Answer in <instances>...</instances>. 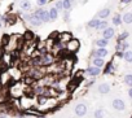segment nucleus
I'll use <instances>...</instances> for the list:
<instances>
[{
    "label": "nucleus",
    "mask_w": 132,
    "mask_h": 118,
    "mask_svg": "<svg viewBox=\"0 0 132 118\" xmlns=\"http://www.w3.org/2000/svg\"><path fill=\"white\" fill-rule=\"evenodd\" d=\"M101 35H102L101 38L110 40V39H113V38L115 36V30H114V27H111V26H108L105 30H102V31H101Z\"/></svg>",
    "instance_id": "nucleus-7"
},
{
    "label": "nucleus",
    "mask_w": 132,
    "mask_h": 118,
    "mask_svg": "<svg viewBox=\"0 0 132 118\" xmlns=\"http://www.w3.org/2000/svg\"><path fill=\"white\" fill-rule=\"evenodd\" d=\"M115 49H117V51H122V52H124V51L129 49V43H127V40H124V42H117Z\"/></svg>",
    "instance_id": "nucleus-13"
},
{
    "label": "nucleus",
    "mask_w": 132,
    "mask_h": 118,
    "mask_svg": "<svg viewBox=\"0 0 132 118\" xmlns=\"http://www.w3.org/2000/svg\"><path fill=\"white\" fill-rule=\"evenodd\" d=\"M58 12H62L63 11V8H62V0H57V2L54 3V5H53Z\"/></svg>",
    "instance_id": "nucleus-28"
},
{
    "label": "nucleus",
    "mask_w": 132,
    "mask_h": 118,
    "mask_svg": "<svg viewBox=\"0 0 132 118\" xmlns=\"http://www.w3.org/2000/svg\"><path fill=\"white\" fill-rule=\"evenodd\" d=\"M0 118H7V114H4V113H2V114H0Z\"/></svg>",
    "instance_id": "nucleus-34"
},
{
    "label": "nucleus",
    "mask_w": 132,
    "mask_h": 118,
    "mask_svg": "<svg viewBox=\"0 0 132 118\" xmlns=\"http://www.w3.org/2000/svg\"><path fill=\"white\" fill-rule=\"evenodd\" d=\"M111 23H113L114 26H120V25L123 23L122 14H119V13H115V14L111 17Z\"/></svg>",
    "instance_id": "nucleus-15"
},
{
    "label": "nucleus",
    "mask_w": 132,
    "mask_h": 118,
    "mask_svg": "<svg viewBox=\"0 0 132 118\" xmlns=\"http://www.w3.org/2000/svg\"><path fill=\"white\" fill-rule=\"evenodd\" d=\"M2 27H3V22L0 21V30H2Z\"/></svg>",
    "instance_id": "nucleus-37"
},
{
    "label": "nucleus",
    "mask_w": 132,
    "mask_h": 118,
    "mask_svg": "<svg viewBox=\"0 0 132 118\" xmlns=\"http://www.w3.org/2000/svg\"><path fill=\"white\" fill-rule=\"evenodd\" d=\"M48 13H49V18H51V21H56V20L58 18V16H60V12H58L54 7H52V8L48 11Z\"/></svg>",
    "instance_id": "nucleus-18"
},
{
    "label": "nucleus",
    "mask_w": 132,
    "mask_h": 118,
    "mask_svg": "<svg viewBox=\"0 0 132 118\" xmlns=\"http://www.w3.org/2000/svg\"><path fill=\"white\" fill-rule=\"evenodd\" d=\"M88 77H91V78H96V77H98L100 74H101V69L100 68H96V66H93V65H91V66H88L87 69H86V72H84Z\"/></svg>",
    "instance_id": "nucleus-6"
},
{
    "label": "nucleus",
    "mask_w": 132,
    "mask_h": 118,
    "mask_svg": "<svg viewBox=\"0 0 132 118\" xmlns=\"http://www.w3.org/2000/svg\"><path fill=\"white\" fill-rule=\"evenodd\" d=\"M123 53H124V52H122V51H117L115 56H117L118 58H123Z\"/></svg>",
    "instance_id": "nucleus-31"
},
{
    "label": "nucleus",
    "mask_w": 132,
    "mask_h": 118,
    "mask_svg": "<svg viewBox=\"0 0 132 118\" xmlns=\"http://www.w3.org/2000/svg\"><path fill=\"white\" fill-rule=\"evenodd\" d=\"M122 20H123V23L132 25V12H126L124 14H122Z\"/></svg>",
    "instance_id": "nucleus-17"
},
{
    "label": "nucleus",
    "mask_w": 132,
    "mask_h": 118,
    "mask_svg": "<svg viewBox=\"0 0 132 118\" xmlns=\"http://www.w3.org/2000/svg\"><path fill=\"white\" fill-rule=\"evenodd\" d=\"M123 82H124V84L126 86H128V87H132V74H126L124 77H123Z\"/></svg>",
    "instance_id": "nucleus-25"
},
{
    "label": "nucleus",
    "mask_w": 132,
    "mask_h": 118,
    "mask_svg": "<svg viewBox=\"0 0 132 118\" xmlns=\"http://www.w3.org/2000/svg\"><path fill=\"white\" fill-rule=\"evenodd\" d=\"M123 60H124L126 62H128V64H132V51H131V49L124 51V53H123Z\"/></svg>",
    "instance_id": "nucleus-21"
},
{
    "label": "nucleus",
    "mask_w": 132,
    "mask_h": 118,
    "mask_svg": "<svg viewBox=\"0 0 132 118\" xmlns=\"http://www.w3.org/2000/svg\"><path fill=\"white\" fill-rule=\"evenodd\" d=\"M105 60H104V58H92V65L93 66H96V68H100V69H102L104 66H105Z\"/></svg>",
    "instance_id": "nucleus-16"
},
{
    "label": "nucleus",
    "mask_w": 132,
    "mask_h": 118,
    "mask_svg": "<svg viewBox=\"0 0 132 118\" xmlns=\"http://www.w3.org/2000/svg\"><path fill=\"white\" fill-rule=\"evenodd\" d=\"M108 26H109V21H108V20H100V22H98L96 30H97V31H102V30H105Z\"/></svg>",
    "instance_id": "nucleus-23"
},
{
    "label": "nucleus",
    "mask_w": 132,
    "mask_h": 118,
    "mask_svg": "<svg viewBox=\"0 0 132 118\" xmlns=\"http://www.w3.org/2000/svg\"><path fill=\"white\" fill-rule=\"evenodd\" d=\"M111 106L115 109V110H118V112H123V110H126V108H127V105H126V103H124V100H122V99H114L113 101H111Z\"/></svg>",
    "instance_id": "nucleus-4"
},
{
    "label": "nucleus",
    "mask_w": 132,
    "mask_h": 118,
    "mask_svg": "<svg viewBox=\"0 0 132 118\" xmlns=\"http://www.w3.org/2000/svg\"><path fill=\"white\" fill-rule=\"evenodd\" d=\"M95 45L97 48H106L109 45V40L108 39H104V38H100V39H96L95 40Z\"/></svg>",
    "instance_id": "nucleus-14"
},
{
    "label": "nucleus",
    "mask_w": 132,
    "mask_h": 118,
    "mask_svg": "<svg viewBox=\"0 0 132 118\" xmlns=\"http://www.w3.org/2000/svg\"><path fill=\"white\" fill-rule=\"evenodd\" d=\"M79 48H80V43H79V40L75 39V38L70 39L68 43H66V47H65V49L68 51V52H70V53H75V52H78Z\"/></svg>",
    "instance_id": "nucleus-2"
},
{
    "label": "nucleus",
    "mask_w": 132,
    "mask_h": 118,
    "mask_svg": "<svg viewBox=\"0 0 132 118\" xmlns=\"http://www.w3.org/2000/svg\"><path fill=\"white\" fill-rule=\"evenodd\" d=\"M127 93H128V97L132 100V87H128V91H127Z\"/></svg>",
    "instance_id": "nucleus-32"
},
{
    "label": "nucleus",
    "mask_w": 132,
    "mask_h": 118,
    "mask_svg": "<svg viewBox=\"0 0 132 118\" xmlns=\"http://www.w3.org/2000/svg\"><path fill=\"white\" fill-rule=\"evenodd\" d=\"M109 54L108 48H96L92 51V58H105Z\"/></svg>",
    "instance_id": "nucleus-5"
},
{
    "label": "nucleus",
    "mask_w": 132,
    "mask_h": 118,
    "mask_svg": "<svg viewBox=\"0 0 132 118\" xmlns=\"http://www.w3.org/2000/svg\"><path fill=\"white\" fill-rule=\"evenodd\" d=\"M74 112H75V114H77L78 117H84V115L87 114V105L83 104V103H79V104L75 106Z\"/></svg>",
    "instance_id": "nucleus-9"
},
{
    "label": "nucleus",
    "mask_w": 132,
    "mask_h": 118,
    "mask_svg": "<svg viewBox=\"0 0 132 118\" xmlns=\"http://www.w3.org/2000/svg\"><path fill=\"white\" fill-rule=\"evenodd\" d=\"M93 118H105V112L102 109H96L93 112Z\"/></svg>",
    "instance_id": "nucleus-26"
},
{
    "label": "nucleus",
    "mask_w": 132,
    "mask_h": 118,
    "mask_svg": "<svg viewBox=\"0 0 132 118\" xmlns=\"http://www.w3.org/2000/svg\"><path fill=\"white\" fill-rule=\"evenodd\" d=\"M70 39H73V35H71L70 33H68V31L58 34V42H61V43H65V44H66Z\"/></svg>",
    "instance_id": "nucleus-11"
},
{
    "label": "nucleus",
    "mask_w": 132,
    "mask_h": 118,
    "mask_svg": "<svg viewBox=\"0 0 132 118\" xmlns=\"http://www.w3.org/2000/svg\"><path fill=\"white\" fill-rule=\"evenodd\" d=\"M36 118H47V117H44V115H40V114H36Z\"/></svg>",
    "instance_id": "nucleus-35"
},
{
    "label": "nucleus",
    "mask_w": 132,
    "mask_h": 118,
    "mask_svg": "<svg viewBox=\"0 0 132 118\" xmlns=\"http://www.w3.org/2000/svg\"><path fill=\"white\" fill-rule=\"evenodd\" d=\"M74 5V0H62V8L63 11H70Z\"/></svg>",
    "instance_id": "nucleus-20"
},
{
    "label": "nucleus",
    "mask_w": 132,
    "mask_h": 118,
    "mask_svg": "<svg viewBox=\"0 0 132 118\" xmlns=\"http://www.w3.org/2000/svg\"><path fill=\"white\" fill-rule=\"evenodd\" d=\"M96 83V78H91L89 81H88V83H87V87H91V86H93Z\"/></svg>",
    "instance_id": "nucleus-30"
},
{
    "label": "nucleus",
    "mask_w": 132,
    "mask_h": 118,
    "mask_svg": "<svg viewBox=\"0 0 132 118\" xmlns=\"http://www.w3.org/2000/svg\"><path fill=\"white\" fill-rule=\"evenodd\" d=\"M23 20L29 23V25H31L32 27H39V26H42V21H40V18L36 16V13L35 12H31V13H26V14H23Z\"/></svg>",
    "instance_id": "nucleus-1"
},
{
    "label": "nucleus",
    "mask_w": 132,
    "mask_h": 118,
    "mask_svg": "<svg viewBox=\"0 0 132 118\" xmlns=\"http://www.w3.org/2000/svg\"><path fill=\"white\" fill-rule=\"evenodd\" d=\"M110 14H111V9L109 7H105V8H102V9H100L97 12L96 17H98L100 20H108Z\"/></svg>",
    "instance_id": "nucleus-8"
},
{
    "label": "nucleus",
    "mask_w": 132,
    "mask_h": 118,
    "mask_svg": "<svg viewBox=\"0 0 132 118\" xmlns=\"http://www.w3.org/2000/svg\"><path fill=\"white\" fill-rule=\"evenodd\" d=\"M110 84L109 83H106V82H102L101 84H98V87H97V91H98V93L100 95H108L109 92H110Z\"/></svg>",
    "instance_id": "nucleus-10"
},
{
    "label": "nucleus",
    "mask_w": 132,
    "mask_h": 118,
    "mask_svg": "<svg viewBox=\"0 0 132 118\" xmlns=\"http://www.w3.org/2000/svg\"><path fill=\"white\" fill-rule=\"evenodd\" d=\"M49 3V0H36V5L38 7H45Z\"/></svg>",
    "instance_id": "nucleus-29"
},
{
    "label": "nucleus",
    "mask_w": 132,
    "mask_h": 118,
    "mask_svg": "<svg viewBox=\"0 0 132 118\" xmlns=\"http://www.w3.org/2000/svg\"><path fill=\"white\" fill-rule=\"evenodd\" d=\"M98 22H100V18L95 16L93 18H91V20L87 22V29H89V30H96V27H97Z\"/></svg>",
    "instance_id": "nucleus-12"
},
{
    "label": "nucleus",
    "mask_w": 132,
    "mask_h": 118,
    "mask_svg": "<svg viewBox=\"0 0 132 118\" xmlns=\"http://www.w3.org/2000/svg\"><path fill=\"white\" fill-rule=\"evenodd\" d=\"M20 7H21L22 11H30L31 7H32V4H31L30 0H22L21 4H20Z\"/></svg>",
    "instance_id": "nucleus-22"
},
{
    "label": "nucleus",
    "mask_w": 132,
    "mask_h": 118,
    "mask_svg": "<svg viewBox=\"0 0 132 118\" xmlns=\"http://www.w3.org/2000/svg\"><path fill=\"white\" fill-rule=\"evenodd\" d=\"M129 36V33L128 31H122L119 35H118V38H117V42H124V40H127V38Z\"/></svg>",
    "instance_id": "nucleus-24"
},
{
    "label": "nucleus",
    "mask_w": 132,
    "mask_h": 118,
    "mask_svg": "<svg viewBox=\"0 0 132 118\" xmlns=\"http://www.w3.org/2000/svg\"><path fill=\"white\" fill-rule=\"evenodd\" d=\"M17 118H26V115H23V114H20V115H17Z\"/></svg>",
    "instance_id": "nucleus-36"
},
{
    "label": "nucleus",
    "mask_w": 132,
    "mask_h": 118,
    "mask_svg": "<svg viewBox=\"0 0 132 118\" xmlns=\"http://www.w3.org/2000/svg\"><path fill=\"white\" fill-rule=\"evenodd\" d=\"M62 20L65 21V22H70V20H71V17H70V12L69 11H63L62 12Z\"/></svg>",
    "instance_id": "nucleus-27"
},
{
    "label": "nucleus",
    "mask_w": 132,
    "mask_h": 118,
    "mask_svg": "<svg viewBox=\"0 0 132 118\" xmlns=\"http://www.w3.org/2000/svg\"><path fill=\"white\" fill-rule=\"evenodd\" d=\"M35 13H36V16L40 18V21H42L43 23H48V22H51L49 13H48V11H47L44 7H38V9L35 11Z\"/></svg>",
    "instance_id": "nucleus-3"
},
{
    "label": "nucleus",
    "mask_w": 132,
    "mask_h": 118,
    "mask_svg": "<svg viewBox=\"0 0 132 118\" xmlns=\"http://www.w3.org/2000/svg\"><path fill=\"white\" fill-rule=\"evenodd\" d=\"M113 73H114V64L111 61L106 62L104 66V74H113Z\"/></svg>",
    "instance_id": "nucleus-19"
},
{
    "label": "nucleus",
    "mask_w": 132,
    "mask_h": 118,
    "mask_svg": "<svg viewBox=\"0 0 132 118\" xmlns=\"http://www.w3.org/2000/svg\"><path fill=\"white\" fill-rule=\"evenodd\" d=\"M131 2H132V0H120V3L124 4V5H126V4H129Z\"/></svg>",
    "instance_id": "nucleus-33"
}]
</instances>
